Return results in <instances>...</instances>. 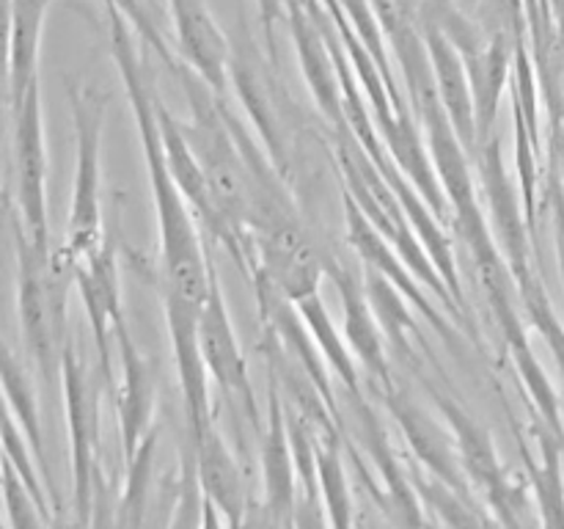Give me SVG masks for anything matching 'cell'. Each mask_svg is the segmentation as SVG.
<instances>
[{"label": "cell", "instance_id": "obj_1", "mask_svg": "<svg viewBox=\"0 0 564 529\" xmlns=\"http://www.w3.org/2000/svg\"><path fill=\"white\" fill-rule=\"evenodd\" d=\"M110 22V53L119 66L121 83L130 97L132 114L138 119V132L143 143L149 185H152L154 207L160 224V295L165 303V320L202 317V309L213 290L215 268L207 257L202 235H198L196 215L187 204L165 163L163 138L158 125V97L152 77L138 55L132 42V28L116 6L105 3Z\"/></svg>", "mask_w": 564, "mask_h": 529}, {"label": "cell", "instance_id": "obj_2", "mask_svg": "<svg viewBox=\"0 0 564 529\" xmlns=\"http://www.w3.org/2000/svg\"><path fill=\"white\" fill-rule=\"evenodd\" d=\"M6 218L17 251V306L25 350L44 380L53 384L64 369V353L69 345V284L75 268L61 248H44L31 240L22 226L11 193H6Z\"/></svg>", "mask_w": 564, "mask_h": 529}, {"label": "cell", "instance_id": "obj_3", "mask_svg": "<svg viewBox=\"0 0 564 529\" xmlns=\"http://www.w3.org/2000/svg\"><path fill=\"white\" fill-rule=\"evenodd\" d=\"M72 121H75V187H72L69 231L61 253L72 262V268L97 253L108 242L102 229V138L105 119H108L110 94L91 86L86 80H66Z\"/></svg>", "mask_w": 564, "mask_h": 529}, {"label": "cell", "instance_id": "obj_4", "mask_svg": "<svg viewBox=\"0 0 564 529\" xmlns=\"http://www.w3.org/2000/svg\"><path fill=\"white\" fill-rule=\"evenodd\" d=\"M270 64L259 53L251 31L246 25L237 28V36L231 39V86L237 88V97L251 119V127L262 138V147L268 149L270 160L286 176L292 169L290 132H295V125H292V114L286 108L290 94L281 88L279 77L268 69Z\"/></svg>", "mask_w": 564, "mask_h": 529}, {"label": "cell", "instance_id": "obj_5", "mask_svg": "<svg viewBox=\"0 0 564 529\" xmlns=\"http://www.w3.org/2000/svg\"><path fill=\"white\" fill-rule=\"evenodd\" d=\"M11 171H14V204L22 226L36 246L50 248L47 224V152H44L42 91L39 80L11 110Z\"/></svg>", "mask_w": 564, "mask_h": 529}, {"label": "cell", "instance_id": "obj_6", "mask_svg": "<svg viewBox=\"0 0 564 529\" xmlns=\"http://www.w3.org/2000/svg\"><path fill=\"white\" fill-rule=\"evenodd\" d=\"M169 9L180 61L218 97H226L231 86V39L220 31L204 0H169Z\"/></svg>", "mask_w": 564, "mask_h": 529}, {"label": "cell", "instance_id": "obj_7", "mask_svg": "<svg viewBox=\"0 0 564 529\" xmlns=\"http://www.w3.org/2000/svg\"><path fill=\"white\" fill-rule=\"evenodd\" d=\"M198 347H202L207 375H213L215 384L231 400H240L246 411L257 417V400H253L251 378H248V361L240 350V342H237L218 276L213 279V290H209L202 317H198Z\"/></svg>", "mask_w": 564, "mask_h": 529}, {"label": "cell", "instance_id": "obj_8", "mask_svg": "<svg viewBox=\"0 0 564 529\" xmlns=\"http://www.w3.org/2000/svg\"><path fill=\"white\" fill-rule=\"evenodd\" d=\"M75 284L86 303V317L91 323L94 347H97V364L110 378V336H116V331L124 325L119 253H116L113 240H108L97 253L77 264Z\"/></svg>", "mask_w": 564, "mask_h": 529}, {"label": "cell", "instance_id": "obj_9", "mask_svg": "<svg viewBox=\"0 0 564 529\" xmlns=\"http://www.w3.org/2000/svg\"><path fill=\"white\" fill-rule=\"evenodd\" d=\"M345 226H347V242H350L352 251L358 253L364 268L386 276V279H389L391 284L408 298V301L416 303L419 312L424 314V320H430L435 328H441L446 336H452L444 314H438L433 306H430L427 295H424L422 290V281L413 276V270L408 268L405 259H402V253L397 251L394 242H391L389 237H386L383 231H380L378 226L364 215V209L352 202V196L347 191H345Z\"/></svg>", "mask_w": 564, "mask_h": 529}, {"label": "cell", "instance_id": "obj_10", "mask_svg": "<svg viewBox=\"0 0 564 529\" xmlns=\"http://www.w3.org/2000/svg\"><path fill=\"white\" fill-rule=\"evenodd\" d=\"M330 279H334L336 290H339L341 309H345V342L350 345L356 361L367 369V375L380 380L383 389L391 386V367L389 356L383 350V328L378 323V314H375L372 303H369L367 287L364 279H358L345 262L339 259H330L328 268Z\"/></svg>", "mask_w": 564, "mask_h": 529}, {"label": "cell", "instance_id": "obj_11", "mask_svg": "<svg viewBox=\"0 0 564 529\" xmlns=\"http://www.w3.org/2000/svg\"><path fill=\"white\" fill-rule=\"evenodd\" d=\"M427 44L430 64H433L435 88H438L441 105L446 110V119L455 127L457 138L471 154L477 158L479 149V130H477V108H474V91H471V77H468L466 61H463L460 50L441 33L438 28L424 25L419 28Z\"/></svg>", "mask_w": 564, "mask_h": 529}, {"label": "cell", "instance_id": "obj_12", "mask_svg": "<svg viewBox=\"0 0 564 529\" xmlns=\"http://www.w3.org/2000/svg\"><path fill=\"white\" fill-rule=\"evenodd\" d=\"M518 47L521 44L507 36H488L468 53H460L466 61L468 77H471L479 141L494 136L501 97H505L507 86L512 83V72H516Z\"/></svg>", "mask_w": 564, "mask_h": 529}, {"label": "cell", "instance_id": "obj_13", "mask_svg": "<svg viewBox=\"0 0 564 529\" xmlns=\"http://www.w3.org/2000/svg\"><path fill=\"white\" fill-rule=\"evenodd\" d=\"M158 125H160V138H163L165 163H169L171 176L176 180L180 191L185 193L196 220H202L204 229L215 237L218 235L220 224H218V213H215L213 193H209V185H207V176H204L202 163H198L191 143H187L185 130H182V121H176L174 116H171V110L165 108L160 97H158Z\"/></svg>", "mask_w": 564, "mask_h": 529}, {"label": "cell", "instance_id": "obj_14", "mask_svg": "<svg viewBox=\"0 0 564 529\" xmlns=\"http://www.w3.org/2000/svg\"><path fill=\"white\" fill-rule=\"evenodd\" d=\"M116 345L121 356V424H124L127 444H135L141 430L147 428L149 413H152L154 391H158L160 361L152 356H143L138 345L132 342L127 323L116 331Z\"/></svg>", "mask_w": 564, "mask_h": 529}, {"label": "cell", "instance_id": "obj_15", "mask_svg": "<svg viewBox=\"0 0 564 529\" xmlns=\"http://www.w3.org/2000/svg\"><path fill=\"white\" fill-rule=\"evenodd\" d=\"M53 0H9V108H20L39 66L42 22Z\"/></svg>", "mask_w": 564, "mask_h": 529}, {"label": "cell", "instance_id": "obj_16", "mask_svg": "<svg viewBox=\"0 0 564 529\" xmlns=\"http://www.w3.org/2000/svg\"><path fill=\"white\" fill-rule=\"evenodd\" d=\"M198 450H202V479L207 494L224 507L229 516H237L242 507V483L237 474L235 461L226 452L224 441L213 430V424L198 433Z\"/></svg>", "mask_w": 564, "mask_h": 529}, {"label": "cell", "instance_id": "obj_17", "mask_svg": "<svg viewBox=\"0 0 564 529\" xmlns=\"http://www.w3.org/2000/svg\"><path fill=\"white\" fill-rule=\"evenodd\" d=\"M364 287H367L369 303H372L375 314H378V323L383 328V334L389 336L391 345L400 350V356L405 361H411V334H413V317L405 309L408 298L391 284L386 276L375 273V270H367L364 273Z\"/></svg>", "mask_w": 564, "mask_h": 529}, {"label": "cell", "instance_id": "obj_18", "mask_svg": "<svg viewBox=\"0 0 564 529\" xmlns=\"http://www.w3.org/2000/svg\"><path fill=\"white\" fill-rule=\"evenodd\" d=\"M3 389L9 397V408L20 417L22 430L39 444V413H36V397L31 391V380H28L25 367L17 361L14 350L9 345L3 347Z\"/></svg>", "mask_w": 564, "mask_h": 529}, {"label": "cell", "instance_id": "obj_19", "mask_svg": "<svg viewBox=\"0 0 564 529\" xmlns=\"http://www.w3.org/2000/svg\"><path fill=\"white\" fill-rule=\"evenodd\" d=\"M259 20L264 25V44H268L270 61H275V25L286 22V9H290V0H257Z\"/></svg>", "mask_w": 564, "mask_h": 529}, {"label": "cell", "instance_id": "obj_20", "mask_svg": "<svg viewBox=\"0 0 564 529\" xmlns=\"http://www.w3.org/2000/svg\"><path fill=\"white\" fill-rule=\"evenodd\" d=\"M554 213H556V240H560V262L564 276V198H554Z\"/></svg>", "mask_w": 564, "mask_h": 529}, {"label": "cell", "instance_id": "obj_21", "mask_svg": "<svg viewBox=\"0 0 564 529\" xmlns=\"http://www.w3.org/2000/svg\"><path fill=\"white\" fill-rule=\"evenodd\" d=\"M466 3H471V6H477V3H479V0H466Z\"/></svg>", "mask_w": 564, "mask_h": 529}]
</instances>
